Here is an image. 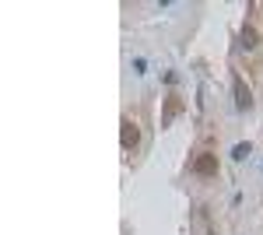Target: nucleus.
Listing matches in <instances>:
<instances>
[{
	"mask_svg": "<svg viewBox=\"0 0 263 235\" xmlns=\"http://www.w3.org/2000/svg\"><path fill=\"white\" fill-rule=\"evenodd\" d=\"M120 140H123L126 151L137 148V140H141V130H137V123H134L130 116H123V123H120Z\"/></svg>",
	"mask_w": 263,
	"mask_h": 235,
	"instance_id": "f257e3e1",
	"label": "nucleus"
},
{
	"mask_svg": "<svg viewBox=\"0 0 263 235\" xmlns=\"http://www.w3.org/2000/svg\"><path fill=\"white\" fill-rule=\"evenodd\" d=\"M193 172L197 176H218V155H211V151H203V155H197V161H193Z\"/></svg>",
	"mask_w": 263,
	"mask_h": 235,
	"instance_id": "f03ea898",
	"label": "nucleus"
},
{
	"mask_svg": "<svg viewBox=\"0 0 263 235\" xmlns=\"http://www.w3.org/2000/svg\"><path fill=\"white\" fill-rule=\"evenodd\" d=\"M235 105H239V109H253V92L246 88L242 78H235Z\"/></svg>",
	"mask_w": 263,
	"mask_h": 235,
	"instance_id": "7ed1b4c3",
	"label": "nucleus"
},
{
	"mask_svg": "<svg viewBox=\"0 0 263 235\" xmlns=\"http://www.w3.org/2000/svg\"><path fill=\"white\" fill-rule=\"evenodd\" d=\"M242 46L246 49H256V46H260V35H256L253 25H242Z\"/></svg>",
	"mask_w": 263,
	"mask_h": 235,
	"instance_id": "20e7f679",
	"label": "nucleus"
},
{
	"mask_svg": "<svg viewBox=\"0 0 263 235\" xmlns=\"http://www.w3.org/2000/svg\"><path fill=\"white\" fill-rule=\"evenodd\" d=\"M249 151H253L249 144H235V148H232V158H235V161H242V158L249 155Z\"/></svg>",
	"mask_w": 263,
	"mask_h": 235,
	"instance_id": "39448f33",
	"label": "nucleus"
}]
</instances>
